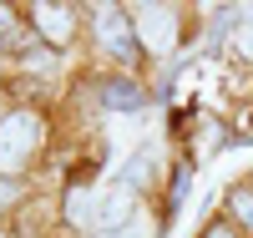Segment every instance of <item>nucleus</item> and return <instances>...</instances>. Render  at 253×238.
<instances>
[{"instance_id": "1", "label": "nucleus", "mask_w": 253, "mask_h": 238, "mask_svg": "<svg viewBox=\"0 0 253 238\" xmlns=\"http://www.w3.org/2000/svg\"><path fill=\"white\" fill-rule=\"evenodd\" d=\"M41 142V122L31 112H15L0 122V172H15L20 162L31 157V147Z\"/></svg>"}, {"instance_id": "2", "label": "nucleus", "mask_w": 253, "mask_h": 238, "mask_svg": "<svg viewBox=\"0 0 253 238\" xmlns=\"http://www.w3.org/2000/svg\"><path fill=\"white\" fill-rule=\"evenodd\" d=\"M137 36H142V46L147 51H172L177 46V15L172 10H162V5H142L137 10Z\"/></svg>"}, {"instance_id": "3", "label": "nucleus", "mask_w": 253, "mask_h": 238, "mask_svg": "<svg viewBox=\"0 0 253 238\" xmlns=\"http://www.w3.org/2000/svg\"><path fill=\"white\" fill-rule=\"evenodd\" d=\"M96 31H101V46H107L117 61H132L137 56V20H126V15H117V10H101V20H96Z\"/></svg>"}, {"instance_id": "4", "label": "nucleus", "mask_w": 253, "mask_h": 238, "mask_svg": "<svg viewBox=\"0 0 253 238\" xmlns=\"http://www.w3.org/2000/svg\"><path fill=\"white\" fill-rule=\"evenodd\" d=\"M96 213H101V192L86 188V183H76L66 192V223L71 228H86V223H96Z\"/></svg>"}, {"instance_id": "5", "label": "nucleus", "mask_w": 253, "mask_h": 238, "mask_svg": "<svg viewBox=\"0 0 253 238\" xmlns=\"http://www.w3.org/2000/svg\"><path fill=\"white\" fill-rule=\"evenodd\" d=\"M126 218H132V188H122V183H117L107 198H101L96 223H107V228H117V233H122V223H126Z\"/></svg>"}, {"instance_id": "6", "label": "nucleus", "mask_w": 253, "mask_h": 238, "mask_svg": "<svg viewBox=\"0 0 253 238\" xmlns=\"http://www.w3.org/2000/svg\"><path fill=\"white\" fill-rule=\"evenodd\" d=\"M36 31L46 41H66L71 36V10L66 5H36Z\"/></svg>"}, {"instance_id": "7", "label": "nucleus", "mask_w": 253, "mask_h": 238, "mask_svg": "<svg viewBox=\"0 0 253 238\" xmlns=\"http://www.w3.org/2000/svg\"><path fill=\"white\" fill-rule=\"evenodd\" d=\"M101 101H107L112 112H137V106H142V92H137L132 81H107V86H101Z\"/></svg>"}, {"instance_id": "8", "label": "nucleus", "mask_w": 253, "mask_h": 238, "mask_svg": "<svg viewBox=\"0 0 253 238\" xmlns=\"http://www.w3.org/2000/svg\"><path fill=\"white\" fill-rule=\"evenodd\" d=\"M152 172H157V152H152V147H147V152H137L132 162L122 167V188H142L147 178H152Z\"/></svg>"}, {"instance_id": "9", "label": "nucleus", "mask_w": 253, "mask_h": 238, "mask_svg": "<svg viewBox=\"0 0 253 238\" xmlns=\"http://www.w3.org/2000/svg\"><path fill=\"white\" fill-rule=\"evenodd\" d=\"M233 213H238V218L253 228V192H233Z\"/></svg>"}, {"instance_id": "10", "label": "nucleus", "mask_w": 253, "mask_h": 238, "mask_svg": "<svg viewBox=\"0 0 253 238\" xmlns=\"http://www.w3.org/2000/svg\"><path fill=\"white\" fill-rule=\"evenodd\" d=\"M233 51H238L243 61H253V26H243V31L233 36Z\"/></svg>"}, {"instance_id": "11", "label": "nucleus", "mask_w": 253, "mask_h": 238, "mask_svg": "<svg viewBox=\"0 0 253 238\" xmlns=\"http://www.w3.org/2000/svg\"><path fill=\"white\" fill-rule=\"evenodd\" d=\"M31 66H41V71H51V66H56V56H51V51H31Z\"/></svg>"}, {"instance_id": "12", "label": "nucleus", "mask_w": 253, "mask_h": 238, "mask_svg": "<svg viewBox=\"0 0 253 238\" xmlns=\"http://www.w3.org/2000/svg\"><path fill=\"white\" fill-rule=\"evenodd\" d=\"M101 238H147V228H126V233H101Z\"/></svg>"}, {"instance_id": "13", "label": "nucleus", "mask_w": 253, "mask_h": 238, "mask_svg": "<svg viewBox=\"0 0 253 238\" xmlns=\"http://www.w3.org/2000/svg\"><path fill=\"white\" fill-rule=\"evenodd\" d=\"M10 20H15V10H10V5H0V31H10Z\"/></svg>"}, {"instance_id": "14", "label": "nucleus", "mask_w": 253, "mask_h": 238, "mask_svg": "<svg viewBox=\"0 0 253 238\" xmlns=\"http://www.w3.org/2000/svg\"><path fill=\"white\" fill-rule=\"evenodd\" d=\"M10 198H15V188H10V183H0V208H5Z\"/></svg>"}, {"instance_id": "15", "label": "nucleus", "mask_w": 253, "mask_h": 238, "mask_svg": "<svg viewBox=\"0 0 253 238\" xmlns=\"http://www.w3.org/2000/svg\"><path fill=\"white\" fill-rule=\"evenodd\" d=\"M208 238H233V233H228V228H208Z\"/></svg>"}, {"instance_id": "16", "label": "nucleus", "mask_w": 253, "mask_h": 238, "mask_svg": "<svg viewBox=\"0 0 253 238\" xmlns=\"http://www.w3.org/2000/svg\"><path fill=\"white\" fill-rule=\"evenodd\" d=\"M0 238H5V233H0Z\"/></svg>"}]
</instances>
